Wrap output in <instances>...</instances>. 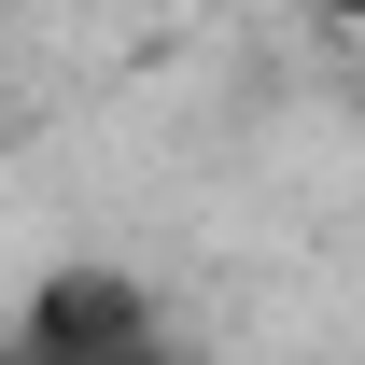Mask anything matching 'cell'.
Instances as JSON below:
<instances>
[{
    "instance_id": "obj_2",
    "label": "cell",
    "mask_w": 365,
    "mask_h": 365,
    "mask_svg": "<svg viewBox=\"0 0 365 365\" xmlns=\"http://www.w3.org/2000/svg\"><path fill=\"white\" fill-rule=\"evenodd\" d=\"M295 14H323V29H365V0H295Z\"/></svg>"
},
{
    "instance_id": "obj_3",
    "label": "cell",
    "mask_w": 365,
    "mask_h": 365,
    "mask_svg": "<svg viewBox=\"0 0 365 365\" xmlns=\"http://www.w3.org/2000/svg\"><path fill=\"white\" fill-rule=\"evenodd\" d=\"M0 365H14V351H0Z\"/></svg>"
},
{
    "instance_id": "obj_1",
    "label": "cell",
    "mask_w": 365,
    "mask_h": 365,
    "mask_svg": "<svg viewBox=\"0 0 365 365\" xmlns=\"http://www.w3.org/2000/svg\"><path fill=\"white\" fill-rule=\"evenodd\" d=\"M0 351L14 365H182V337H169V295H155L140 267L71 253V267H43L29 295H14Z\"/></svg>"
}]
</instances>
